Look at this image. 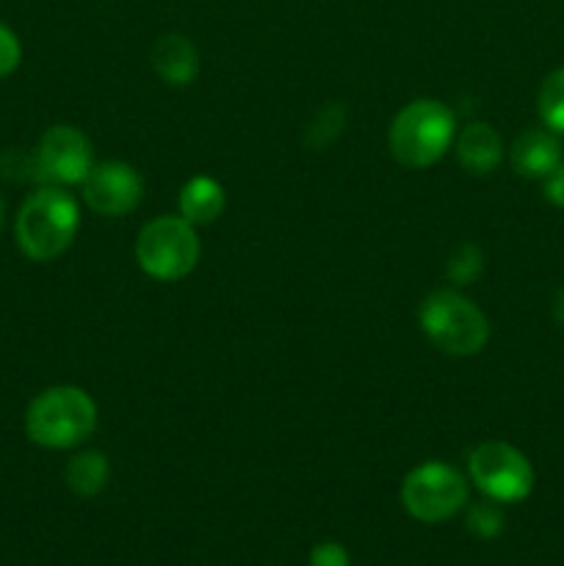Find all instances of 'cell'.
<instances>
[{
  "label": "cell",
  "mask_w": 564,
  "mask_h": 566,
  "mask_svg": "<svg viewBox=\"0 0 564 566\" xmlns=\"http://www.w3.org/2000/svg\"><path fill=\"white\" fill-rule=\"evenodd\" d=\"M401 503L409 517L418 523H446L468 503V481L446 462L418 464L404 479Z\"/></svg>",
  "instance_id": "cell-6"
},
{
  "label": "cell",
  "mask_w": 564,
  "mask_h": 566,
  "mask_svg": "<svg viewBox=\"0 0 564 566\" xmlns=\"http://www.w3.org/2000/svg\"><path fill=\"white\" fill-rule=\"evenodd\" d=\"M457 136L453 114L437 99H412L393 119L387 144L390 155L407 169H426L446 155Z\"/></svg>",
  "instance_id": "cell-3"
},
{
  "label": "cell",
  "mask_w": 564,
  "mask_h": 566,
  "mask_svg": "<svg viewBox=\"0 0 564 566\" xmlns=\"http://www.w3.org/2000/svg\"><path fill=\"white\" fill-rule=\"evenodd\" d=\"M536 108H540V119L547 130L564 133V66L553 70L542 81Z\"/></svg>",
  "instance_id": "cell-15"
},
{
  "label": "cell",
  "mask_w": 564,
  "mask_h": 566,
  "mask_svg": "<svg viewBox=\"0 0 564 566\" xmlns=\"http://www.w3.org/2000/svg\"><path fill=\"white\" fill-rule=\"evenodd\" d=\"M224 188L213 177H191L180 191V216L188 224H210L224 213Z\"/></svg>",
  "instance_id": "cell-13"
},
{
  "label": "cell",
  "mask_w": 564,
  "mask_h": 566,
  "mask_svg": "<svg viewBox=\"0 0 564 566\" xmlns=\"http://www.w3.org/2000/svg\"><path fill=\"white\" fill-rule=\"evenodd\" d=\"M343 119H346V111H343L341 105L337 103L326 105V108H321L318 116L307 125V130H304V142L315 149L326 147V144H332V138L341 133Z\"/></svg>",
  "instance_id": "cell-16"
},
{
  "label": "cell",
  "mask_w": 564,
  "mask_h": 566,
  "mask_svg": "<svg viewBox=\"0 0 564 566\" xmlns=\"http://www.w3.org/2000/svg\"><path fill=\"white\" fill-rule=\"evenodd\" d=\"M136 260L147 276L177 282L199 263V238L182 216H160L142 227L136 238Z\"/></svg>",
  "instance_id": "cell-5"
},
{
  "label": "cell",
  "mask_w": 564,
  "mask_h": 566,
  "mask_svg": "<svg viewBox=\"0 0 564 566\" xmlns=\"http://www.w3.org/2000/svg\"><path fill=\"white\" fill-rule=\"evenodd\" d=\"M108 459L97 451H83L77 457L70 459L64 470L66 486L75 492L77 497H94L103 492V486L108 484Z\"/></svg>",
  "instance_id": "cell-14"
},
{
  "label": "cell",
  "mask_w": 564,
  "mask_h": 566,
  "mask_svg": "<svg viewBox=\"0 0 564 566\" xmlns=\"http://www.w3.org/2000/svg\"><path fill=\"white\" fill-rule=\"evenodd\" d=\"M97 429V407L81 387L61 385L39 392L25 412V431L36 446L64 451L86 442Z\"/></svg>",
  "instance_id": "cell-2"
},
{
  "label": "cell",
  "mask_w": 564,
  "mask_h": 566,
  "mask_svg": "<svg viewBox=\"0 0 564 566\" xmlns=\"http://www.w3.org/2000/svg\"><path fill=\"white\" fill-rule=\"evenodd\" d=\"M545 197L551 199L556 208H564V160L545 177Z\"/></svg>",
  "instance_id": "cell-21"
},
{
  "label": "cell",
  "mask_w": 564,
  "mask_h": 566,
  "mask_svg": "<svg viewBox=\"0 0 564 566\" xmlns=\"http://www.w3.org/2000/svg\"><path fill=\"white\" fill-rule=\"evenodd\" d=\"M553 318L564 326V291H558L556 302H553Z\"/></svg>",
  "instance_id": "cell-22"
},
{
  "label": "cell",
  "mask_w": 564,
  "mask_h": 566,
  "mask_svg": "<svg viewBox=\"0 0 564 566\" xmlns=\"http://www.w3.org/2000/svg\"><path fill=\"white\" fill-rule=\"evenodd\" d=\"M3 224H6V202L3 197H0V230H3Z\"/></svg>",
  "instance_id": "cell-23"
},
{
  "label": "cell",
  "mask_w": 564,
  "mask_h": 566,
  "mask_svg": "<svg viewBox=\"0 0 564 566\" xmlns=\"http://www.w3.org/2000/svg\"><path fill=\"white\" fill-rule=\"evenodd\" d=\"M149 61L158 77L169 86H188L197 77L199 55L197 48L182 33H164L155 39L153 50H149Z\"/></svg>",
  "instance_id": "cell-10"
},
{
  "label": "cell",
  "mask_w": 564,
  "mask_h": 566,
  "mask_svg": "<svg viewBox=\"0 0 564 566\" xmlns=\"http://www.w3.org/2000/svg\"><path fill=\"white\" fill-rule=\"evenodd\" d=\"M77 227H81V208L75 197L61 191V186H44L22 202L14 235L25 258L48 263L70 249Z\"/></svg>",
  "instance_id": "cell-1"
},
{
  "label": "cell",
  "mask_w": 564,
  "mask_h": 566,
  "mask_svg": "<svg viewBox=\"0 0 564 566\" xmlns=\"http://www.w3.org/2000/svg\"><path fill=\"white\" fill-rule=\"evenodd\" d=\"M457 158L470 175H490L503 158L501 136L487 122H473L459 133Z\"/></svg>",
  "instance_id": "cell-12"
},
{
  "label": "cell",
  "mask_w": 564,
  "mask_h": 566,
  "mask_svg": "<svg viewBox=\"0 0 564 566\" xmlns=\"http://www.w3.org/2000/svg\"><path fill=\"white\" fill-rule=\"evenodd\" d=\"M484 269V258H481L479 249L473 243H464L453 252V258L448 260V280L457 282V285H470L476 276Z\"/></svg>",
  "instance_id": "cell-18"
},
{
  "label": "cell",
  "mask_w": 564,
  "mask_h": 566,
  "mask_svg": "<svg viewBox=\"0 0 564 566\" xmlns=\"http://www.w3.org/2000/svg\"><path fill=\"white\" fill-rule=\"evenodd\" d=\"M20 59H22L20 39L14 36L11 28H6L3 22H0V77L11 75V72L20 66Z\"/></svg>",
  "instance_id": "cell-19"
},
{
  "label": "cell",
  "mask_w": 564,
  "mask_h": 566,
  "mask_svg": "<svg viewBox=\"0 0 564 566\" xmlns=\"http://www.w3.org/2000/svg\"><path fill=\"white\" fill-rule=\"evenodd\" d=\"M310 566H348L346 547L337 542H321L310 551Z\"/></svg>",
  "instance_id": "cell-20"
},
{
  "label": "cell",
  "mask_w": 564,
  "mask_h": 566,
  "mask_svg": "<svg viewBox=\"0 0 564 566\" xmlns=\"http://www.w3.org/2000/svg\"><path fill=\"white\" fill-rule=\"evenodd\" d=\"M418 318L426 337L451 357L479 354L490 340L487 315L457 291H437L426 296Z\"/></svg>",
  "instance_id": "cell-4"
},
{
  "label": "cell",
  "mask_w": 564,
  "mask_h": 566,
  "mask_svg": "<svg viewBox=\"0 0 564 566\" xmlns=\"http://www.w3.org/2000/svg\"><path fill=\"white\" fill-rule=\"evenodd\" d=\"M94 166L92 142L72 125H53L39 138L33 169L48 186H75L86 180Z\"/></svg>",
  "instance_id": "cell-8"
},
{
  "label": "cell",
  "mask_w": 564,
  "mask_h": 566,
  "mask_svg": "<svg viewBox=\"0 0 564 566\" xmlns=\"http://www.w3.org/2000/svg\"><path fill=\"white\" fill-rule=\"evenodd\" d=\"M81 186L83 202L88 205V210L100 216H111V219L136 210L144 193L142 175L130 164H122V160L94 164Z\"/></svg>",
  "instance_id": "cell-9"
},
{
  "label": "cell",
  "mask_w": 564,
  "mask_h": 566,
  "mask_svg": "<svg viewBox=\"0 0 564 566\" xmlns=\"http://www.w3.org/2000/svg\"><path fill=\"white\" fill-rule=\"evenodd\" d=\"M562 164V144L553 130H525L512 147V166L523 177L545 180Z\"/></svg>",
  "instance_id": "cell-11"
},
{
  "label": "cell",
  "mask_w": 564,
  "mask_h": 566,
  "mask_svg": "<svg viewBox=\"0 0 564 566\" xmlns=\"http://www.w3.org/2000/svg\"><path fill=\"white\" fill-rule=\"evenodd\" d=\"M506 520H503V512L495 506V501L487 497V503H476L468 512V531L479 539H495L503 531Z\"/></svg>",
  "instance_id": "cell-17"
},
{
  "label": "cell",
  "mask_w": 564,
  "mask_h": 566,
  "mask_svg": "<svg viewBox=\"0 0 564 566\" xmlns=\"http://www.w3.org/2000/svg\"><path fill=\"white\" fill-rule=\"evenodd\" d=\"M470 481L495 503H520L534 490V468L506 442H481L468 459Z\"/></svg>",
  "instance_id": "cell-7"
}]
</instances>
